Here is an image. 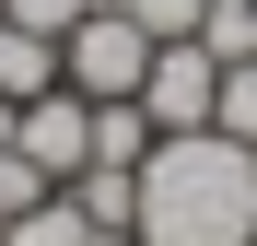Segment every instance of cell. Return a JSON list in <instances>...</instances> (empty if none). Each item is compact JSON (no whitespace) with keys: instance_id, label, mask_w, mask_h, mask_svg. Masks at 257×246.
<instances>
[{"instance_id":"9c48e42d","label":"cell","mask_w":257,"mask_h":246,"mask_svg":"<svg viewBox=\"0 0 257 246\" xmlns=\"http://www.w3.org/2000/svg\"><path fill=\"white\" fill-rule=\"evenodd\" d=\"M199 47L210 59H257V0H199Z\"/></svg>"},{"instance_id":"52a82bcc","label":"cell","mask_w":257,"mask_h":246,"mask_svg":"<svg viewBox=\"0 0 257 246\" xmlns=\"http://www.w3.org/2000/svg\"><path fill=\"white\" fill-rule=\"evenodd\" d=\"M47 82H59V35H24L12 12H0V94L24 106V94H47Z\"/></svg>"},{"instance_id":"8992f818","label":"cell","mask_w":257,"mask_h":246,"mask_svg":"<svg viewBox=\"0 0 257 246\" xmlns=\"http://www.w3.org/2000/svg\"><path fill=\"white\" fill-rule=\"evenodd\" d=\"M0 246H105V234L82 223V199H70V188H47L35 211H12V223H0Z\"/></svg>"},{"instance_id":"8fae6325","label":"cell","mask_w":257,"mask_h":246,"mask_svg":"<svg viewBox=\"0 0 257 246\" xmlns=\"http://www.w3.org/2000/svg\"><path fill=\"white\" fill-rule=\"evenodd\" d=\"M128 24L152 35V47H176V35H199V0H117Z\"/></svg>"},{"instance_id":"5b68a950","label":"cell","mask_w":257,"mask_h":246,"mask_svg":"<svg viewBox=\"0 0 257 246\" xmlns=\"http://www.w3.org/2000/svg\"><path fill=\"white\" fill-rule=\"evenodd\" d=\"M70 199H82V223H94V234H128V223H141V164H82Z\"/></svg>"},{"instance_id":"4fadbf2b","label":"cell","mask_w":257,"mask_h":246,"mask_svg":"<svg viewBox=\"0 0 257 246\" xmlns=\"http://www.w3.org/2000/svg\"><path fill=\"white\" fill-rule=\"evenodd\" d=\"M0 12H12V24H24V35H70V24H82V12H94V0H0Z\"/></svg>"},{"instance_id":"ba28073f","label":"cell","mask_w":257,"mask_h":246,"mask_svg":"<svg viewBox=\"0 0 257 246\" xmlns=\"http://www.w3.org/2000/svg\"><path fill=\"white\" fill-rule=\"evenodd\" d=\"M164 129L141 117V94H117V106H94V164H141Z\"/></svg>"},{"instance_id":"5bb4252c","label":"cell","mask_w":257,"mask_h":246,"mask_svg":"<svg viewBox=\"0 0 257 246\" xmlns=\"http://www.w3.org/2000/svg\"><path fill=\"white\" fill-rule=\"evenodd\" d=\"M0 141H12V94H0Z\"/></svg>"},{"instance_id":"9a60e30c","label":"cell","mask_w":257,"mask_h":246,"mask_svg":"<svg viewBox=\"0 0 257 246\" xmlns=\"http://www.w3.org/2000/svg\"><path fill=\"white\" fill-rule=\"evenodd\" d=\"M105 246H141V234H105Z\"/></svg>"},{"instance_id":"30bf717a","label":"cell","mask_w":257,"mask_h":246,"mask_svg":"<svg viewBox=\"0 0 257 246\" xmlns=\"http://www.w3.org/2000/svg\"><path fill=\"white\" fill-rule=\"evenodd\" d=\"M210 129H222V141H257V59H222V94H210Z\"/></svg>"},{"instance_id":"277c9868","label":"cell","mask_w":257,"mask_h":246,"mask_svg":"<svg viewBox=\"0 0 257 246\" xmlns=\"http://www.w3.org/2000/svg\"><path fill=\"white\" fill-rule=\"evenodd\" d=\"M210 94H222V59H210L199 35L152 47V70H141V117L152 129H210Z\"/></svg>"},{"instance_id":"7c38bea8","label":"cell","mask_w":257,"mask_h":246,"mask_svg":"<svg viewBox=\"0 0 257 246\" xmlns=\"http://www.w3.org/2000/svg\"><path fill=\"white\" fill-rule=\"evenodd\" d=\"M35 199H47V176H35L12 141H0V223H12V211H35Z\"/></svg>"},{"instance_id":"7a4b0ae2","label":"cell","mask_w":257,"mask_h":246,"mask_svg":"<svg viewBox=\"0 0 257 246\" xmlns=\"http://www.w3.org/2000/svg\"><path fill=\"white\" fill-rule=\"evenodd\" d=\"M141 70H152V35L117 12V0H94L70 35H59V82L82 106H117V94H141Z\"/></svg>"},{"instance_id":"6da1fadb","label":"cell","mask_w":257,"mask_h":246,"mask_svg":"<svg viewBox=\"0 0 257 246\" xmlns=\"http://www.w3.org/2000/svg\"><path fill=\"white\" fill-rule=\"evenodd\" d=\"M141 246H257V141L164 129L141 152Z\"/></svg>"},{"instance_id":"3957f363","label":"cell","mask_w":257,"mask_h":246,"mask_svg":"<svg viewBox=\"0 0 257 246\" xmlns=\"http://www.w3.org/2000/svg\"><path fill=\"white\" fill-rule=\"evenodd\" d=\"M12 152H24V164H35L47 188H70L82 164H94V106H82L70 82H47V94H24V106H12Z\"/></svg>"}]
</instances>
